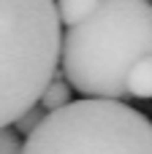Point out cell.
<instances>
[{
    "mask_svg": "<svg viewBox=\"0 0 152 154\" xmlns=\"http://www.w3.org/2000/svg\"><path fill=\"white\" fill-rule=\"evenodd\" d=\"M54 0H0V127H11L60 68Z\"/></svg>",
    "mask_w": 152,
    "mask_h": 154,
    "instance_id": "7a4b0ae2",
    "label": "cell"
},
{
    "mask_svg": "<svg viewBox=\"0 0 152 154\" xmlns=\"http://www.w3.org/2000/svg\"><path fill=\"white\" fill-rule=\"evenodd\" d=\"M147 3H150V0H147Z\"/></svg>",
    "mask_w": 152,
    "mask_h": 154,
    "instance_id": "9c48e42d",
    "label": "cell"
},
{
    "mask_svg": "<svg viewBox=\"0 0 152 154\" xmlns=\"http://www.w3.org/2000/svg\"><path fill=\"white\" fill-rule=\"evenodd\" d=\"M68 103H71V87H68V81L63 79V73H60V68H57L54 76L49 79L46 89L41 92L38 106H41L46 114H52V111H57V108H63V106H68Z\"/></svg>",
    "mask_w": 152,
    "mask_h": 154,
    "instance_id": "8992f818",
    "label": "cell"
},
{
    "mask_svg": "<svg viewBox=\"0 0 152 154\" xmlns=\"http://www.w3.org/2000/svg\"><path fill=\"white\" fill-rule=\"evenodd\" d=\"M128 97H139V100H152V57L139 60L131 70H128V81H125Z\"/></svg>",
    "mask_w": 152,
    "mask_h": 154,
    "instance_id": "277c9868",
    "label": "cell"
},
{
    "mask_svg": "<svg viewBox=\"0 0 152 154\" xmlns=\"http://www.w3.org/2000/svg\"><path fill=\"white\" fill-rule=\"evenodd\" d=\"M152 57V3L101 0L95 14L60 41V73L71 89L95 100L128 97V70Z\"/></svg>",
    "mask_w": 152,
    "mask_h": 154,
    "instance_id": "6da1fadb",
    "label": "cell"
},
{
    "mask_svg": "<svg viewBox=\"0 0 152 154\" xmlns=\"http://www.w3.org/2000/svg\"><path fill=\"white\" fill-rule=\"evenodd\" d=\"M98 3L101 0H54V11H57L60 24L76 27V24H82L84 19H90L95 14Z\"/></svg>",
    "mask_w": 152,
    "mask_h": 154,
    "instance_id": "5b68a950",
    "label": "cell"
},
{
    "mask_svg": "<svg viewBox=\"0 0 152 154\" xmlns=\"http://www.w3.org/2000/svg\"><path fill=\"white\" fill-rule=\"evenodd\" d=\"M0 154H22V138L11 127H0Z\"/></svg>",
    "mask_w": 152,
    "mask_h": 154,
    "instance_id": "ba28073f",
    "label": "cell"
},
{
    "mask_svg": "<svg viewBox=\"0 0 152 154\" xmlns=\"http://www.w3.org/2000/svg\"><path fill=\"white\" fill-rule=\"evenodd\" d=\"M44 116H46V111H44L41 106L27 108V111H24V114L14 122V133H16V135H19V133H22V135H30V133H33V130L44 122Z\"/></svg>",
    "mask_w": 152,
    "mask_h": 154,
    "instance_id": "52a82bcc",
    "label": "cell"
},
{
    "mask_svg": "<svg viewBox=\"0 0 152 154\" xmlns=\"http://www.w3.org/2000/svg\"><path fill=\"white\" fill-rule=\"evenodd\" d=\"M22 154H152V122L122 100H71L44 116Z\"/></svg>",
    "mask_w": 152,
    "mask_h": 154,
    "instance_id": "3957f363",
    "label": "cell"
}]
</instances>
